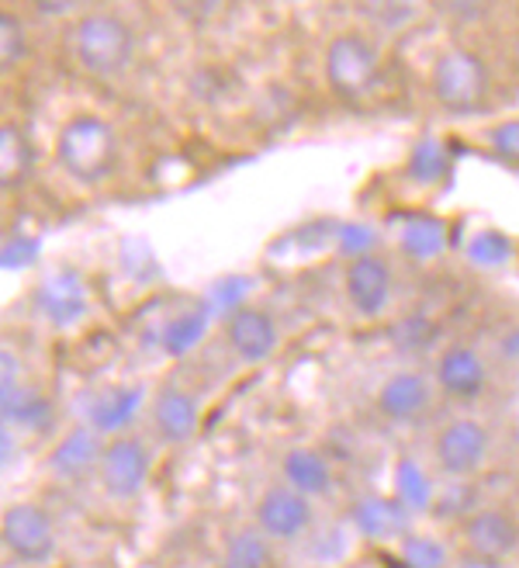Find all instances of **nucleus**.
<instances>
[{
  "instance_id": "22",
  "label": "nucleus",
  "mask_w": 519,
  "mask_h": 568,
  "mask_svg": "<svg viewBox=\"0 0 519 568\" xmlns=\"http://www.w3.org/2000/svg\"><path fill=\"white\" fill-rule=\"evenodd\" d=\"M94 465H101V444L94 430H73L49 458V468L60 478H83Z\"/></svg>"
},
{
  "instance_id": "14",
  "label": "nucleus",
  "mask_w": 519,
  "mask_h": 568,
  "mask_svg": "<svg viewBox=\"0 0 519 568\" xmlns=\"http://www.w3.org/2000/svg\"><path fill=\"white\" fill-rule=\"evenodd\" d=\"M437 382L447 395H454V399L471 403L488 385V367H485L478 351L450 347V351H444V357L437 364Z\"/></svg>"
},
{
  "instance_id": "21",
  "label": "nucleus",
  "mask_w": 519,
  "mask_h": 568,
  "mask_svg": "<svg viewBox=\"0 0 519 568\" xmlns=\"http://www.w3.org/2000/svg\"><path fill=\"white\" fill-rule=\"evenodd\" d=\"M139 406H142V388H111L86 403V416H91L94 430L111 434V430L129 426L135 419Z\"/></svg>"
},
{
  "instance_id": "27",
  "label": "nucleus",
  "mask_w": 519,
  "mask_h": 568,
  "mask_svg": "<svg viewBox=\"0 0 519 568\" xmlns=\"http://www.w3.org/2000/svg\"><path fill=\"white\" fill-rule=\"evenodd\" d=\"M0 419L4 423H21V426H39L49 419V406L39 399V395L32 388H11L0 395Z\"/></svg>"
},
{
  "instance_id": "19",
  "label": "nucleus",
  "mask_w": 519,
  "mask_h": 568,
  "mask_svg": "<svg viewBox=\"0 0 519 568\" xmlns=\"http://www.w3.org/2000/svg\"><path fill=\"white\" fill-rule=\"evenodd\" d=\"M35 170V153L28 135L14 125H0V191L21 187Z\"/></svg>"
},
{
  "instance_id": "5",
  "label": "nucleus",
  "mask_w": 519,
  "mask_h": 568,
  "mask_svg": "<svg viewBox=\"0 0 519 568\" xmlns=\"http://www.w3.org/2000/svg\"><path fill=\"white\" fill-rule=\"evenodd\" d=\"M488 447H492V437H488L485 426L471 416H460V419H450L440 430L437 444H432V458H437L444 475L468 478L481 471Z\"/></svg>"
},
{
  "instance_id": "31",
  "label": "nucleus",
  "mask_w": 519,
  "mask_h": 568,
  "mask_svg": "<svg viewBox=\"0 0 519 568\" xmlns=\"http://www.w3.org/2000/svg\"><path fill=\"white\" fill-rule=\"evenodd\" d=\"M24 55V28L14 14H0V73Z\"/></svg>"
},
{
  "instance_id": "1",
  "label": "nucleus",
  "mask_w": 519,
  "mask_h": 568,
  "mask_svg": "<svg viewBox=\"0 0 519 568\" xmlns=\"http://www.w3.org/2000/svg\"><path fill=\"white\" fill-rule=\"evenodd\" d=\"M55 156L70 178L83 184H98L114 170L119 156V139L111 125L98 115H77L63 125L60 142H55Z\"/></svg>"
},
{
  "instance_id": "32",
  "label": "nucleus",
  "mask_w": 519,
  "mask_h": 568,
  "mask_svg": "<svg viewBox=\"0 0 519 568\" xmlns=\"http://www.w3.org/2000/svg\"><path fill=\"white\" fill-rule=\"evenodd\" d=\"M488 146H492L496 156L519 163V119H506L488 129Z\"/></svg>"
},
{
  "instance_id": "18",
  "label": "nucleus",
  "mask_w": 519,
  "mask_h": 568,
  "mask_svg": "<svg viewBox=\"0 0 519 568\" xmlns=\"http://www.w3.org/2000/svg\"><path fill=\"white\" fill-rule=\"evenodd\" d=\"M153 423L170 444L191 440L197 434V426H201V409L194 403V395L177 392V388L163 392L156 399V406H153Z\"/></svg>"
},
{
  "instance_id": "4",
  "label": "nucleus",
  "mask_w": 519,
  "mask_h": 568,
  "mask_svg": "<svg viewBox=\"0 0 519 568\" xmlns=\"http://www.w3.org/2000/svg\"><path fill=\"white\" fill-rule=\"evenodd\" d=\"M326 80L346 101L364 98L374 88V80H378V52H374V45L364 36H336L326 45Z\"/></svg>"
},
{
  "instance_id": "3",
  "label": "nucleus",
  "mask_w": 519,
  "mask_h": 568,
  "mask_svg": "<svg viewBox=\"0 0 519 568\" xmlns=\"http://www.w3.org/2000/svg\"><path fill=\"white\" fill-rule=\"evenodd\" d=\"M432 94L447 111H471L488 91V70L471 49H444L432 63Z\"/></svg>"
},
{
  "instance_id": "38",
  "label": "nucleus",
  "mask_w": 519,
  "mask_h": 568,
  "mask_svg": "<svg viewBox=\"0 0 519 568\" xmlns=\"http://www.w3.org/2000/svg\"><path fill=\"white\" fill-rule=\"evenodd\" d=\"M457 568H496L492 561H481V558H468V561H460Z\"/></svg>"
},
{
  "instance_id": "30",
  "label": "nucleus",
  "mask_w": 519,
  "mask_h": 568,
  "mask_svg": "<svg viewBox=\"0 0 519 568\" xmlns=\"http://www.w3.org/2000/svg\"><path fill=\"white\" fill-rule=\"evenodd\" d=\"M336 246H339L343 257L360 261V257H370L374 246H378V233H374L370 222H357V219L343 222L339 230H336Z\"/></svg>"
},
{
  "instance_id": "25",
  "label": "nucleus",
  "mask_w": 519,
  "mask_h": 568,
  "mask_svg": "<svg viewBox=\"0 0 519 568\" xmlns=\"http://www.w3.org/2000/svg\"><path fill=\"white\" fill-rule=\"evenodd\" d=\"M468 261L481 271H499L516 257V243L499 233V230H478L468 243H465Z\"/></svg>"
},
{
  "instance_id": "15",
  "label": "nucleus",
  "mask_w": 519,
  "mask_h": 568,
  "mask_svg": "<svg viewBox=\"0 0 519 568\" xmlns=\"http://www.w3.org/2000/svg\"><path fill=\"white\" fill-rule=\"evenodd\" d=\"M426 406H429V385L416 372H398V375H391L381 385V392H378V409L391 423H409V419L423 416Z\"/></svg>"
},
{
  "instance_id": "28",
  "label": "nucleus",
  "mask_w": 519,
  "mask_h": 568,
  "mask_svg": "<svg viewBox=\"0 0 519 568\" xmlns=\"http://www.w3.org/2000/svg\"><path fill=\"white\" fill-rule=\"evenodd\" d=\"M401 561H406V568H450V551L437 537L409 534L401 537Z\"/></svg>"
},
{
  "instance_id": "20",
  "label": "nucleus",
  "mask_w": 519,
  "mask_h": 568,
  "mask_svg": "<svg viewBox=\"0 0 519 568\" xmlns=\"http://www.w3.org/2000/svg\"><path fill=\"white\" fill-rule=\"evenodd\" d=\"M454 170V156L447 150V142L437 135H423L416 146L409 150V163H406V174L423 184V187H437L450 178Z\"/></svg>"
},
{
  "instance_id": "23",
  "label": "nucleus",
  "mask_w": 519,
  "mask_h": 568,
  "mask_svg": "<svg viewBox=\"0 0 519 568\" xmlns=\"http://www.w3.org/2000/svg\"><path fill=\"white\" fill-rule=\"evenodd\" d=\"M208 320H212V312L205 305H194V308H184L177 312L160 333V347L170 354V357H184L191 354L197 344H201V336H205L208 329Z\"/></svg>"
},
{
  "instance_id": "6",
  "label": "nucleus",
  "mask_w": 519,
  "mask_h": 568,
  "mask_svg": "<svg viewBox=\"0 0 519 568\" xmlns=\"http://www.w3.org/2000/svg\"><path fill=\"white\" fill-rule=\"evenodd\" d=\"M35 302L39 312L52 323V326H77L86 308H91V292H86V281L80 277V271L60 267L39 281L35 288Z\"/></svg>"
},
{
  "instance_id": "33",
  "label": "nucleus",
  "mask_w": 519,
  "mask_h": 568,
  "mask_svg": "<svg viewBox=\"0 0 519 568\" xmlns=\"http://www.w3.org/2000/svg\"><path fill=\"white\" fill-rule=\"evenodd\" d=\"M39 257V246L32 240H14L8 246H0V267H28Z\"/></svg>"
},
{
  "instance_id": "9",
  "label": "nucleus",
  "mask_w": 519,
  "mask_h": 568,
  "mask_svg": "<svg viewBox=\"0 0 519 568\" xmlns=\"http://www.w3.org/2000/svg\"><path fill=\"white\" fill-rule=\"evenodd\" d=\"M0 524H4L8 548L18 558H24V561H45L55 551L52 520L45 517L42 506H35V503H14Z\"/></svg>"
},
{
  "instance_id": "2",
  "label": "nucleus",
  "mask_w": 519,
  "mask_h": 568,
  "mask_svg": "<svg viewBox=\"0 0 519 568\" xmlns=\"http://www.w3.org/2000/svg\"><path fill=\"white\" fill-rule=\"evenodd\" d=\"M77 63L94 77L122 73L135 52L132 28L114 14H86L73 32Z\"/></svg>"
},
{
  "instance_id": "17",
  "label": "nucleus",
  "mask_w": 519,
  "mask_h": 568,
  "mask_svg": "<svg viewBox=\"0 0 519 568\" xmlns=\"http://www.w3.org/2000/svg\"><path fill=\"white\" fill-rule=\"evenodd\" d=\"M284 478L287 489H295L298 496H329L333 493V468L319 450L312 447H295L284 458Z\"/></svg>"
},
{
  "instance_id": "34",
  "label": "nucleus",
  "mask_w": 519,
  "mask_h": 568,
  "mask_svg": "<svg viewBox=\"0 0 519 568\" xmlns=\"http://www.w3.org/2000/svg\"><path fill=\"white\" fill-rule=\"evenodd\" d=\"M378 14V21H385L388 32H398V28H409V21L419 14L416 4H378V8H367Z\"/></svg>"
},
{
  "instance_id": "37",
  "label": "nucleus",
  "mask_w": 519,
  "mask_h": 568,
  "mask_svg": "<svg viewBox=\"0 0 519 568\" xmlns=\"http://www.w3.org/2000/svg\"><path fill=\"white\" fill-rule=\"evenodd\" d=\"M502 357L506 361H516L519 364V329H512L506 339H502Z\"/></svg>"
},
{
  "instance_id": "13",
  "label": "nucleus",
  "mask_w": 519,
  "mask_h": 568,
  "mask_svg": "<svg viewBox=\"0 0 519 568\" xmlns=\"http://www.w3.org/2000/svg\"><path fill=\"white\" fill-rule=\"evenodd\" d=\"M225 336H228V344H233V351L250 364L267 361L277 351V339H281L277 323L264 308H240L236 316L225 323Z\"/></svg>"
},
{
  "instance_id": "24",
  "label": "nucleus",
  "mask_w": 519,
  "mask_h": 568,
  "mask_svg": "<svg viewBox=\"0 0 519 568\" xmlns=\"http://www.w3.org/2000/svg\"><path fill=\"white\" fill-rule=\"evenodd\" d=\"M391 486H395V499L406 506L409 514H426V509L432 506V499H437V489H432L429 471L413 458H401L395 465Z\"/></svg>"
},
{
  "instance_id": "26",
  "label": "nucleus",
  "mask_w": 519,
  "mask_h": 568,
  "mask_svg": "<svg viewBox=\"0 0 519 568\" xmlns=\"http://www.w3.org/2000/svg\"><path fill=\"white\" fill-rule=\"evenodd\" d=\"M271 565V541L260 530H240L225 548L222 568H267Z\"/></svg>"
},
{
  "instance_id": "36",
  "label": "nucleus",
  "mask_w": 519,
  "mask_h": 568,
  "mask_svg": "<svg viewBox=\"0 0 519 568\" xmlns=\"http://www.w3.org/2000/svg\"><path fill=\"white\" fill-rule=\"evenodd\" d=\"M11 458H14V437L4 430V426H0V468H4Z\"/></svg>"
},
{
  "instance_id": "11",
  "label": "nucleus",
  "mask_w": 519,
  "mask_h": 568,
  "mask_svg": "<svg viewBox=\"0 0 519 568\" xmlns=\"http://www.w3.org/2000/svg\"><path fill=\"white\" fill-rule=\"evenodd\" d=\"M465 541L471 548V558L481 561H502L519 548V527L502 509H481L465 520Z\"/></svg>"
},
{
  "instance_id": "29",
  "label": "nucleus",
  "mask_w": 519,
  "mask_h": 568,
  "mask_svg": "<svg viewBox=\"0 0 519 568\" xmlns=\"http://www.w3.org/2000/svg\"><path fill=\"white\" fill-rule=\"evenodd\" d=\"M246 295H250V281L246 277H218L212 284L205 308L212 312V316H228V320H233L240 308H246L243 305Z\"/></svg>"
},
{
  "instance_id": "8",
  "label": "nucleus",
  "mask_w": 519,
  "mask_h": 568,
  "mask_svg": "<svg viewBox=\"0 0 519 568\" xmlns=\"http://www.w3.org/2000/svg\"><path fill=\"white\" fill-rule=\"evenodd\" d=\"M98 468H101L104 489L114 499H132L142 493V486H146V478H150V450L135 437H122L101 454Z\"/></svg>"
},
{
  "instance_id": "10",
  "label": "nucleus",
  "mask_w": 519,
  "mask_h": 568,
  "mask_svg": "<svg viewBox=\"0 0 519 568\" xmlns=\"http://www.w3.org/2000/svg\"><path fill=\"white\" fill-rule=\"evenodd\" d=\"M256 524L267 541H295L312 527V503L295 489H271L256 506Z\"/></svg>"
},
{
  "instance_id": "35",
  "label": "nucleus",
  "mask_w": 519,
  "mask_h": 568,
  "mask_svg": "<svg viewBox=\"0 0 519 568\" xmlns=\"http://www.w3.org/2000/svg\"><path fill=\"white\" fill-rule=\"evenodd\" d=\"M21 385V367L11 351H0V395Z\"/></svg>"
},
{
  "instance_id": "12",
  "label": "nucleus",
  "mask_w": 519,
  "mask_h": 568,
  "mask_svg": "<svg viewBox=\"0 0 519 568\" xmlns=\"http://www.w3.org/2000/svg\"><path fill=\"white\" fill-rule=\"evenodd\" d=\"M409 524L413 514L395 496H364L354 506V527L367 541H401V537H409Z\"/></svg>"
},
{
  "instance_id": "7",
  "label": "nucleus",
  "mask_w": 519,
  "mask_h": 568,
  "mask_svg": "<svg viewBox=\"0 0 519 568\" xmlns=\"http://www.w3.org/2000/svg\"><path fill=\"white\" fill-rule=\"evenodd\" d=\"M391 288H395L391 264L378 257V253L350 261V267H346V298H350L354 312L364 320H378L381 312H388Z\"/></svg>"
},
{
  "instance_id": "16",
  "label": "nucleus",
  "mask_w": 519,
  "mask_h": 568,
  "mask_svg": "<svg viewBox=\"0 0 519 568\" xmlns=\"http://www.w3.org/2000/svg\"><path fill=\"white\" fill-rule=\"evenodd\" d=\"M450 246V230L440 215H429V212H419V215H409L401 222L398 230V250L406 253L413 261H437L440 253Z\"/></svg>"
}]
</instances>
